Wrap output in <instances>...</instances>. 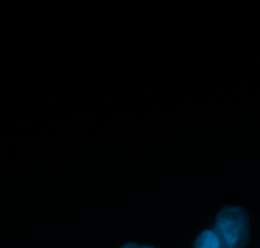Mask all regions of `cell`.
Here are the masks:
<instances>
[{
  "instance_id": "3957f363",
  "label": "cell",
  "mask_w": 260,
  "mask_h": 248,
  "mask_svg": "<svg viewBox=\"0 0 260 248\" xmlns=\"http://www.w3.org/2000/svg\"><path fill=\"white\" fill-rule=\"evenodd\" d=\"M121 248H154L152 246H146V244H137V243H126Z\"/></svg>"
},
{
  "instance_id": "6da1fadb",
  "label": "cell",
  "mask_w": 260,
  "mask_h": 248,
  "mask_svg": "<svg viewBox=\"0 0 260 248\" xmlns=\"http://www.w3.org/2000/svg\"><path fill=\"white\" fill-rule=\"evenodd\" d=\"M213 233L221 248H245L250 239V219L243 206H225L216 215Z\"/></svg>"
},
{
  "instance_id": "7a4b0ae2",
  "label": "cell",
  "mask_w": 260,
  "mask_h": 248,
  "mask_svg": "<svg viewBox=\"0 0 260 248\" xmlns=\"http://www.w3.org/2000/svg\"><path fill=\"white\" fill-rule=\"evenodd\" d=\"M194 248H221V246L213 231H203L196 239Z\"/></svg>"
}]
</instances>
